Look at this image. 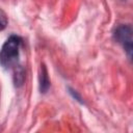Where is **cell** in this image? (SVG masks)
<instances>
[{"mask_svg": "<svg viewBox=\"0 0 133 133\" xmlns=\"http://www.w3.org/2000/svg\"><path fill=\"white\" fill-rule=\"evenodd\" d=\"M22 38L19 35L11 34L3 44L0 50V64L5 69H16L19 64L20 48Z\"/></svg>", "mask_w": 133, "mask_h": 133, "instance_id": "6da1fadb", "label": "cell"}, {"mask_svg": "<svg viewBox=\"0 0 133 133\" xmlns=\"http://www.w3.org/2000/svg\"><path fill=\"white\" fill-rule=\"evenodd\" d=\"M113 38L125 50L128 58L131 59L133 51V39H132V27L129 24H121L115 27L113 31Z\"/></svg>", "mask_w": 133, "mask_h": 133, "instance_id": "7a4b0ae2", "label": "cell"}, {"mask_svg": "<svg viewBox=\"0 0 133 133\" xmlns=\"http://www.w3.org/2000/svg\"><path fill=\"white\" fill-rule=\"evenodd\" d=\"M38 81H39V90L42 94H46L50 87V79L48 76L47 69L45 64H41L39 73H38Z\"/></svg>", "mask_w": 133, "mask_h": 133, "instance_id": "3957f363", "label": "cell"}, {"mask_svg": "<svg viewBox=\"0 0 133 133\" xmlns=\"http://www.w3.org/2000/svg\"><path fill=\"white\" fill-rule=\"evenodd\" d=\"M7 23H8L7 16H6V14L0 8V31H1V30H4V29L6 28Z\"/></svg>", "mask_w": 133, "mask_h": 133, "instance_id": "277c9868", "label": "cell"}, {"mask_svg": "<svg viewBox=\"0 0 133 133\" xmlns=\"http://www.w3.org/2000/svg\"><path fill=\"white\" fill-rule=\"evenodd\" d=\"M70 90H71L70 92H71V94L73 95V97H74V98H75L76 100H78V101H79L80 103H83V102L81 101V98H80V96H79V95H77V92H76L75 90H73V89H71V88H70Z\"/></svg>", "mask_w": 133, "mask_h": 133, "instance_id": "5b68a950", "label": "cell"}]
</instances>
